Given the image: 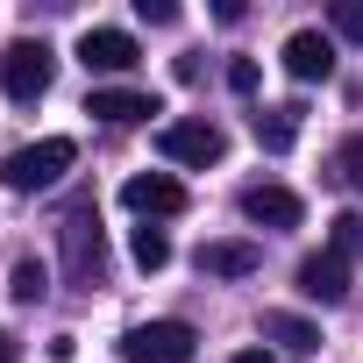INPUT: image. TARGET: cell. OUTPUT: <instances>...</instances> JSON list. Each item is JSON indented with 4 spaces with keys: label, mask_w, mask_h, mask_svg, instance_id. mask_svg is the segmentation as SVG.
<instances>
[{
    "label": "cell",
    "mask_w": 363,
    "mask_h": 363,
    "mask_svg": "<svg viewBox=\"0 0 363 363\" xmlns=\"http://www.w3.org/2000/svg\"><path fill=\"white\" fill-rule=\"evenodd\" d=\"M72 157H79L72 135H43V143H29V150H15L8 164H0V186L8 193H43V186H57V178L72 171Z\"/></svg>",
    "instance_id": "obj_1"
},
{
    "label": "cell",
    "mask_w": 363,
    "mask_h": 363,
    "mask_svg": "<svg viewBox=\"0 0 363 363\" xmlns=\"http://www.w3.org/2000/svg\"><path fill=\"white\" fill-rule=\"evenodd\" d=\"M50 79H57V57H50V43H36V36H22V43H8V57H0V86H8V100H43L50 93Z\"/></svg>",
    "instance_id": "obj_2"
},
{
    "label": "cell",
    "mask_w": 363,
    "mask_h": 363,
    "mask_svg": "<svg viewBox=\"0 0 363 363\" xmlns=\"http://www.w3.org/2000/svg\"><path fill=\"white\" fill-rule=\"evenodd\" d=\"M65 271H72V285H107V235H100V214L93 207H79L72 221H65Z\"/></svg>",
    "instance_id": "obj_3"
},
{
    "label": "cell",
    "mask_w": 363,
    "mask_h": 363,
    "mask_svg": "<svg viewBox=\"0 0 363 363\" xmlns=\"http://www.w3.org/2000/svg\"><path fill=\"white\" fill-rule=\"evenodd\" d=\"M121 356L128 363H193V328L186 320H143L121 335Z\"/></svg>",
    "instance_id": "obj_4"
},
{
    "label": "cell",
    "mask_w": 363,
    "mask_h": 363,
    "mask_svg": "<svg viewBox=\"0 0 363 363\" xmlns=\"http://www.w3.org/2000/svg\"><path fill=\"white\" fill-rule=\"evenodd\" d=\"M157 150H164L171 164H200V171H207V164L228 157V135H221L214 121H164V128H157Z\"/></svg>",
    "instance_id": "obj_5"
},
{
    "label": "cell",
    "mask_w": 363,
    "mask_h": 363,
    "mask_svg": "<svg viewBox=\"0 0 363 363\" xmlns=\"http://www.w3.org/2000/svg\"><path fill=\"white\" fill-rule=\"evenodd\" d=\"M121 207L143 214V221H171V214H186V186H178L171 171H135L121 186Z\"/></svg>",
    "instance_id": "obj_6"
},
{
    "label": "cell",
    "mask_w": 363,
    "mask_h": 363,
    "mask_svg": "<svg viewBox=\"0 0 363 363\" xmlns=\"http://www.w3.org/2000/svg\"><path fill=\"white\" fill-rule=\"evenodd\" d=\"M86 114L107 121V128H128V121H150V114H164V107H157L150 93H135V86H93Z\"/></svg>",
    "instance_id": "obj_7"
},
{
    "label": "cell",
    "mask_w": 363,
    "mask_h": 363,
    "mask_svg": "<svg viewBox=\"0 0 363 363\" xmlns=\"http://www.w3.org/2000/svg\"><path fill=\"white\" fill-rule=\"evenodd\" d=\"M135 57H143V50H135L128 29H86V36H79V65H86V72H128Z\"/></svg>",
    "instance_id": "obj_8"
},
{
    "label": "cell",
    "mask_w": 363,
    "mask_h": 363,
    "mask_svg": "<svg viewBox=\"0 0 363 363\" xmlns=\"http://www.w3.org/2000/svg\"><path fill=\"white\" fill-rule=\"evenodd\" d=\"M285 72H292L299 86L328 79V72H335V43H328L320 29H299V36H285Z\"/></svg>",
    "instance_id": "obj_9"
},
{
    "label": "cell",
    "mask_w": 363,
    "mask_h": 363,
    "mask_svg": "<svg viewBox=\"0 0 363 363\" xmlns=\"http://www.w3.org/2000/svg\"><path fill=\"white\" fill-rule=\"evenodd\" d=\"M242 214H250L257 228H299L306 207H299L292 186H250V193H242Z\"/></svg>",
    "instance_id": "obj_10"
},
{
    "label": "cell",
    "mask_w": 363,
    "mask_h": 363,
    "mask_svg": "<svg viewBox=\"0 0 363 363\" xmlns=\"http://www.w3.org/2000/svg\"><path fill=\"white\" fill-rule=\"evenodd\" d=\"M299 292H306V299H320V306H342V299H349V264H342L335 250L306 257V264H299Z\"/></svg>",
    "instance_id": "obj_11"
},
{
    "label": "cell",
    "mask_w": 363,
    "mask_h": 363,
    "mask_svg": "<svg viewBox=\"0 0 363 363\" xmlns=\"http://www.w3.org/2000/svg\"><path fill=\"white\" fill-rule=\"evenodd\" d=\"M264 257H257V242H200V271L207 278H250Z\"/></svg>",
    "instance_id": "obj_12"
},
{
    "label": "cell",
    "mask_w": 363,
    "mask_h": 363,
    "mask_svg": "<svg viewBox=\"0 0 363 363\" xmlns=\"http://www.w3.org/2000/svg\"><path fill=\"white\" fill-rule=\"evenodd\" d=\"M299 114H306L299 100H285V107H264V114H257V143H264L271 157H285V150L299 143Z\"/></svg>",
    "instance_id": "obj_13"
},
{
    "label": "cell",
    "mask_w": 363,
    "mask_h": 363,
    "mask_svg": "<svg viewBox=\"0 0 363 363\" xmlns=\"http://www.w3.org/2000/svg\"><path fill=\"white\" fill-rule=\"evenodd\" d=\"M264 335H271L278 349H292V356H313V349H320V328L299 320V313H264Z\"/></svg>",
    "instance_id": "obj_14"
},
{
    "label": "cell",
    "mask_w": 363,
    "mask_h": 363,
    "mask_svg": "<svg viewBox=\"0 0 363 363\" xmlns=\"http://www.w3.org/2000/svg\"><path fill=\"white\" fill-rule=\"evenodd\" d=\"M128 257H135V271H164V264H171V235L143 221V228L128 235Z\"/></svg>",
    "instance_id": "obj_15"
},
{
    "label": "cell",
    "mask_w": 363,
    "mask_h": 363,
    "mask_svg": "<svg viewBox=\"0 0 363 363\" xmlns=\"http://www.w3.org/2000/svg\"><path fill=\"white\" fill-rule=\"evenodd\" d=\"M328 250L349 264V257H363V214H335V235H328Z\"/></svg>",
    "instance_id": "obj_16"
},
{
    "label": "cell",
    "mask_w": 363,
    "mask_h": 363,
    "mask_svg": "<svg viewBox=\"0 0 363 363\" xmlns=\"http://www.w3.org/2000/svg\"><path fill=\"white\" fill-rule=\"evenodd\" d=\"M8 292H15L22 306H36V299L50 292V278H43V264H15V278H8Z\"/></svg>",
    "instance_id": "obj_17"
},
{
    "label": "cell",
    "mask_w": 363,
    "mask_h": 363,
    "mask_svg": "<svg viewBox=\"0 0 363 363\" xmlns=\"http://www.w3.org/2000/svg\"><path fill=\"white\" fill-rule=\"evenodd\" d=\"M335 178H342V186H363V135H349L335 150Z\"/></svg>",
    "instance_id": "obj_18"
},
{
    "label": "cell",
    "mask_w": 363,
    "mask_h": 363,
    "mask_svg": "<svg viewBox=\"0 0 363 363\" xmlns=\"http://www.w3.org/2000/svg\"><path fill=\"white\" fill-rule=\"evenodd\" d=\"M335 36L363 43V0H335Z\"/></svg>",
    "instance_id": "obj_19"
},
{
    "label": "cell",
    "mask_w": 363,
    "mask_h": 363,
    "mask_svg": "<svg viewBox=\"0 0 363 363\" xmlns=\"http://www.w3.org/2000/svg\"><path fill=\"white\" fill-rule=\"evenodd\" d=\"M135 15H143V22H157V29H164V22H178L171 0H135Z\"/></svg>",
    "instance_id": "obj_20"
},
{
    "label": "cell",
    "mask_w": 363,
    "mask_h": 363,
    "mask_svg": "<svg viewBox=\"0 0 363 363\" xmlns=\"http://www.w3.org/2000/svg\"><path fill=\"white\" fill-rule=\"evenodd\" d=\"M228 86H235V93H257V65L235 57V65H228Z\"/></svg>",
    "instance_id": "obj_21"
},
{
    "label": "cell",
    "mask_w": 363,
    "mask_h": 363,
    "mask_svg": "<svg viewBox=\"0 0 363 363\" xmlns=\"http://www.w3.org/2000/svg\"><path fill=\"white\" fill-rule=\"evenodd\" d=\"M235 363H278V356H271V349H264V342H257V349H242V356H235Z\"/></svg>",
    "instance_id": "obj_22"
},
{
    "label": "cell",
    "mask_w": 363,
    "mask_h": 363,
    "mask_svg": "<svg viewBox=\"0 0 363 363\" xmlns=\"http://www.w3.org/2000/svg\"><path fill=\"white\" fill-rule=\"evenodd\" d=\"M0 363H15V335L8 328H0Z\"/></svg>",
    "instance_id": "obj_23"
}]
</instances>
